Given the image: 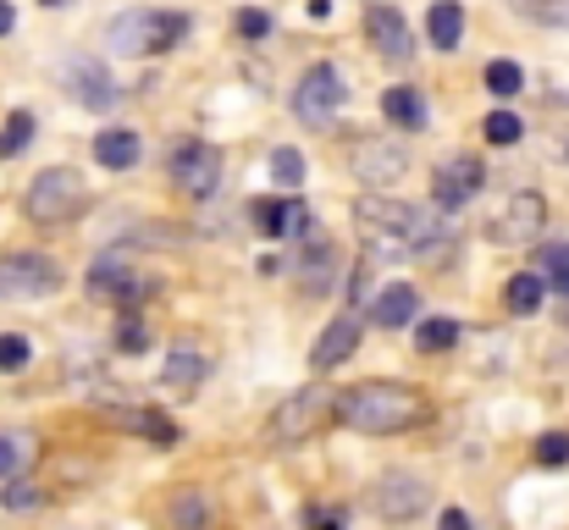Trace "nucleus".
I'll return each mask as SVG.
<instances>
[{
  "label": "nucleus",
  "instance_id": "obj_1",
  "mask_svg": "<svg viewBox=\"0 0 569 530\" xmlns=\"http://www.w3.org/2000/svg\"><path fill=\"white\" fill-rule=\"evenodd\" d=\"M426 398L409 387V381H360L349 392L332 398V420L360 431V437H398V431H415L426 426Z\"/></svg>",
  "mask_w": 569,
  "mask_h": 530
},
{
  "label": "nucleus",
  "instance_id": "obj_2",
  "mask_svg": "<svg viewBox=\"0 0 569 530\" xmlns=\"http://www.w3.org/2000/svg\"><path fill=\"white\" fill-rule=\"evenodd\" d=\"M332 398H338V392L321 387V381L288 392V398L277 403L271 426H266V442H271V448H299V442H310V437L332 420Z\"/></svg>",
  "mask_w": 569,
  "mask_h": 530
},
{
  "label": "nucleus",
  "instance_id": "obj_3",
  "mask_svg": "<svg viewBox=\"0 0 569 530\" xmlns=\"http://www.w3.org/2000/svg\"><path fill=\"white\" fill-rule=\"evenodd\" d=\"M415 216H420V204H403V199H381V193H360L355 199V221H360V238H366L371 260L409 249Z\"/></svg>",
  "mask_w": 569,
  "mask_h": 530
},
{
  "label": "nucleus",
  "instance_id": "obj_4",
  "mask_svg": "<svg viewBox=\"0 0 569 530\" xmlns=\"http://www.w3.org/2000/svg\"><path fill=\"white\" fill-rule=\"evenodd\" d=\"M183 33H189V17H183V11H122V17H111V28H106V39H111L117 56L172 50Z\"/></svg>",
  "mask_w": 569,
  "mask_h": 530
},
{
  "label": "nucleus",
  "instance_id": "obj_5",
  "mask_svg": "<svg viewBox=\"0 0 569 530\" xmlns=\"http://www.w3.org/2000/svg\"><path fill=\"white\" fill-rule=\"evenodd\" d=\"M343 100H349V89H343V72H338V61H310L305 72H299V83H293V111L305 117V122H332L338 111H343Z\"/></svg>",
  "mask_w": 569,
  "mask_h": 530
},
{
  "label": "nucleus",
  "instance_id": "obj_6",
  "mask_svg": "<svg viewBox=\"0 0 569 530\" xmlns=\"http://www.w3.org/2000/svg\"><path fill=\"white\" fill-rule=\"evenodd\" d=\"M431 503V487L415 476V470H381L377 487H371V514L387 520V526H409L420 520Z\"/></svg>",
  "mask_w": 569,
  "mask_h": 530
},
{
  "label": "nucleus",
  "instance_id": "obj_7",
  "mask_svg": "<svg viewBox=\"0 0 569 530\" xmlns=\"http://www.w3.org/2000/svg\"><path fill=\"white\" fill-rule=\"evenodd\" d=\"M78 204H83V182H78V172H67V167H50V172H39L28 182V221H39V227L72 221Z\"/></svg>",
  "mask_w": 569,
  "mask_h": 530
},
{
  "label": "nucleus",
  "instance_id": "obj_8",
  "mask_svg": "<svg viewBox=\"0 0 569 530\" xmlns=\"http://www.w3.org/2000/svg\"><path fill=\"white\" fill-rule=\"evenodd\" d=\"M61 282H67L61 266L50 254H39V249L0 260V299H50Z\"/></svg>",
  "mask_w": 569,
  "mask_h": 530
},
{
  "label": "nucleus",
  "instance_id": "obj_9",
  "mask_svg": "<svg viewBox=\"0 0 569 530\" xmlns=\"http://www.w3.org/2000/svg\"><path fill=\"white\" fill-rule=\"evenodd\" d=\"M172 182H178V193H189V199H210V193L221 188V150L204 144V139L178 144V150H172Z\"/></svg>",
  "mask_w": 569,
  "mask_h": 530
},
{
  "label": "nucleus",
  "instance_id": "obj_10",
  "mask_svg": "<svg viewBox=\"0 0 569 530\" xmlns=\"http://www.w3.org/2000/svg\"><path fill=\"white\" fill-rule=\"evenodd\" d=\"M481 188H487V167H481L476 156H453V161H442L437 177H431V199H437V210H465Z\"/></svg>",
  "mask_w": 569,
  "mask_h": 530
},
{
  "label": "nucleus",
  "instance_id": "obj_11",
  "mask_svg": "<svg viewBox=\"0 0 569 530\" xmlns=\"http://www.w3.org/2000/svg\"><path fill=\"white\" fill-rule=\"evenodd\" d=\"M67 89H72V100L83 106V111H111L117 106V78L106 72V61H94V56H72L67 61Z\"/></svg>",
  "mask_w": 569,
  "mask_h": 530
},
{
  "label": "nucleus",
  "instance_id": "obj_12",
  "mask_svg": "<svg viewBox=\"0 0 569 530\" xmlns=\"http://www.w3.org/2000/svg\"><path fill=\"white\" fill-rule=\"evenodd\" d=\"M360 332H366V327H360V316H355V310H343V316L316 338V349H310V370H316V376H327V370H338L343 359H355Z\"/></svg>",
  "mask_w": 569,
  "mask_h": 530
},
{
  "label": "nucleus",
  "instance_id": "obj_13",
  "mask_svg": "<svg viewBox=\"0 0 569 530\" xmlns=\"http://www.w3.org/2000/svg\"><path fill=\"white\" fill-rule=\"evenodd\" d=\"M366 33H371V44H377L381 56L398 61V67L415 56V33H409V22L398 17V6H381L377 0V6L366 11Z\"/></svg>",
  "mask_w": 569,
  "mask_h": 530
},
{
  "label": "nucleus",
  "instance_id": "obj_14",
  "mask_svg": "<svg viewBox=\"0 0 569 530\" xmlns=\"http://www.w3.org/2000/svg\"><path fill=\"white\" fill-rule=\"evenodd\" d=\"M542 221H548V199L542 193H515L509 210H503V221L492 227V238L498 243H531L542 232Z\"/></svg>",
  "mask_w": 569,
  "mask_h": 530
},
{
  "label": "nucleus",
  "instance_id": "obj_15",
  "mask_svg": "<svg viewBox=\"0 0 569 530\" xmlns=\"http://www.w3.org/2000/svg\"><path fill=\"white\" fill-rule=\"evenodd\" d=\"M338 243H327V238H310L305 243V254L293 260V277H299V288L305 293H332L338 288Z\"/></svg>",
  "mask_w": 569,
  "mask_h": 530
},
{
  "label": "nucleus",
  "instance_id": "obj_16",
  "mask_svg": "<svg viewBox=\"0 0 569 530\" xmlns=\"http://www.w3.org/2000/svg\"><path fill=\"white\" fill-rule=\"evenodd\" d=\"M349 161H355V177L371 182V188H381V182H392V177L409 172V156H403L398 144H381V139H360Z\"/></svg>",
  "mask_w": 569,
  "mask_h": 530
},
{
  "label": "nucleus",
  "instance_id": "obj_17",
  "mask_svg": "<svg viewBox=\"0 0 569 530\" xmlns=\"http://www.w3.org/2000/svg\"><path fill=\"white\" fill-rule=\"evenodd\" d=\"M415 310H420V293H415L409 282H387L377 299H371V321L387 327V332L409 327V321H415Z\"/></svg>",
  "mask_w": 569,
  "mask_h": 530
},
{
  "label": "nucleus",
  "instance_id": "obj_18",
  "mask_svg": "<svg viewBox=\"0 0 569 530\" xmlns=\"http://www.w3.org/2000/svg\"><path fill=\"white\" fill-rule=\"evenodd\" d=\"M139 156H144V144H139L133 128H106V133H94V161H100L106 172H128V167H139Z\"/></svg>",
  "mask_w": 569,
  "mask_h": 530
},
{
  "label": "nucleus",
  "instance_id": "obj_19",
  "mask_svg": "<svg viewBox=\"0 0 569 530\" xmlns=\"http://www.w3.org/2000/svg\"><path fill=\"white\" fill-rule=\"evenodd\" d=\"M204 349L193 343V338H183V343H172V349L161 353V381L167 387H199L204 381Z\"/></svg>",
  "mask_w": 569,
  "mask_h": 530
},
{
  "label": "nucleus",
  "instance_id": "obj_20",
  "mask_svg": "<svg viewBox=\"0 0 569 530\" xmlns=\"http://www.w3.org/2000/svg\"><path fill=\"white\" fill-rule=\"evenodd\" d=\"M426 39L437 50H459V39H465V6L459 0H437L426 11Z\"/></svg>",
  "mask_w": 569,
  "mask_h": 530
},
{
  "label": "nucleus",
  "instance_id": "obj_21",
  "mask_svg": "<svg viewBox=\"0 0 569 530\" xmlns=\"http://www.w3.org/2000/svg\"><path fill=\"white\" fill-rule=\"evenodd\" d=\"M39 459V442L28 431H0V481L28 476V464Z\"/></svg>",
  "mask_w": 569,
  "mask_h": 530
},
{
  "label": "nucleus",
  "instance_id": "obj_22",
  "mask_svg": "<svg viewBox=\"0 0 569 530\" xmlns=\"http://www.w3.org/2000/svg\"><path fill=\"white\" fill-rule=\"evenodd\" d=\"M381 117H392L398 128H426V100H420V89H387L381 94Z\"/></svg>",
  "mask_w": 569,
  "mask_h": 530
},
{
  "label": "nucleus",
  "instance_id": "obj_23",
  "mask_svg": "<svg viewBox=\"0 0 569 530\" xmlns=\"http://www.w3.org/2000/svg\"><path fill=\"white\" fill-rule=\"evenodd\" d=\"M542 299H548V288H542V277H537V271H515V277H509V288H503V304H509L515 316H537V310H542Z\"/></svg>",
  "mask_w": 569,
  "mask_h": 530
},
{
  "label": "nucleus",
  "instance_id": "obj_24",
  "mask_svg": "<svg viewBox=\"0 0 569 530\" xmlns=\"http://www.w3.org/2000/svg\"><path fill=\"white\" fill-rule=\"evenodd\" d=\"M210 514H216V509H210V498H204L199 487H189V492L172 498V530H204Z\"/></svg>",
  "mask_w": 569,
  "mask_h": 530
},
{
  "label": "nucleus",
  "instance_id": "obj_25",
  "mask_svg": "<svg viewBox=\"0 0 569 530\" xmlns=\"http://www.w3.org/2000/svg\"><path fill=\"white\" fill-rule=\"evenodd\" d=\"M249 221L260 238H282L288 227V199H249Z\"/></svg>",
  "mask_w": 569,
  "mask_h": 530
},
{
  "label": "nucleus",
  "instance_id": "obj_26",
  "mask_svg": "<svg viewBox=\"0 0 569 530\" xmlns=\"http://www.w3.org/2000/svg\"><path fill=\"white\" fill-rule=\"evenodd\" d=\"M459 338H465L459 321H420V332H415L420 353H448V349H459Z\"/></svg>",
  "mask_w": 569,
  "mask_h": 530
},
{
  "label": "nucleus",
  "instance_id": "obj_27",
  "mask_svg": "<svg viewBox=\"0 0 569 530\" xmlns=\"http://www.w3.org/2000/svg\"><path fill=\"white\" fill-rule=\"evenodd\" d=\"M526 89V72H520V61H487V94H498V100H515Z\"/></svg>",
  "mask_w": 569,
  "mask_h": 530
},
{
  "label": "nucleus",
  "instance_id": "obj_28",
  "mask_svg": "<svg viewBox=\"0 0 569 530\" xmlns=\"http://www.w3.org/2000/svg\"><path fill=\"white\" fill-rule=\"evenodd\" d=\"M111 343H117V353H150V332H144L139 310H122V316H117V332H111Z\"/></svg>",
  "mask_w": 569,
  "mask_h": 530
},
{
  "label": "nucleus",
  "instance_id": "obj_29",
  "mask_svg": "<svg viewBox=\"0 0 569 530\" xmlns=\"http://www.w3.org/2000/svg\"><path fill=\"white\" fill-rule=\"evenodd\" d=\"M537 277H542V288H559V293H569V243H553V249H542L537 254Z\"/></svg>",
  "mask_w": 569,
  "mask_h": 530
},
{
  "label": "nucleus",
  "instance_id": "obj_30",
  "mask_svg": "<svg viewBox=\"0 0 569 530\" xmlns=\"http://www.w3.org/2000/svg\"><path fill=\"white\" fill-rule=\"evenodd\" d=\"M139 437H150L156 448H178V442H183V426H178L172 414H161V409H144V426H139Z\"/></svg>",
  "mask_w": 569,
  "mask_h": 530
},
{
  "label": "nucleus",
  "instance_id": "obj_31",
  "mask_svg": "<svg viewBox=\"0 0 569 530\" xmlns=\"http://www.w3.org/2000/svg\"><path fill=\"white\" fill-rule=\"evenodd\" d=\"M481 133H487V144H520V139H526V122H520L515 111H492V117L481 122Z\"/></svg>",
  "mask_w": 569,
  "mask_h": 530
},
{
  "label": "nucleus",
  "instance_id": "obj_32",
  "mask_svg": "<svg viewBox=\"0 0 569 530\" xmlns=\"http://www.w3.org/2000/svg\"><path fill=\"white\" fill-rule=\"evenodd\" d=\"M271 182H277V188H299V182H305V156L288 150V144L271 150Z\"/></svg>",
  "mask_w": 569,
  "mask_h": 530
},
{
  "label": "nucleus",
  "instance_id": "obj_33",
  "mask_svg": "<svg viewBox=\"0 0 569 530\" xmlns=\"http://www.w3.org/2000/svg\"><path fill=\"white\" fill-rule=\"evenodd\" d=\"M28 359H33V343H28L22 332H0V376L28 370Z\"/></svg>",
  "mask_w": 569,
  "mask_h": 530
},
{
  "label": "nucleus",
  "instance_id": "obj_34",
  "mask_svg": "<svg viewBox=\"0 0 569 530\" xmlns=\"http://www.w3.org/2000/svg\"><path fill=\"white\" fill-rule=\"evenodd\" d=\"M0 503H6L11 514H33V509L44 503V492H39V487H33L28 476H17V481H11V487L0 492Z\"/></svg>",
  "mask_w": 569,
  "mask_h": 530
},
{
  "label": "nucleus",
  "instance_id": "obj_35",
  "mask_svg": "<svg viewBox=\"0 0 569 530\" xmlns=\"http://www.w3.org/2000/svg\"><path fill=\"white\" fill-rule=\"evenodd\" d=\"M22 144H33V117H28V111H17V117L0 128V161H11Z\"/></svg>",
  "mask_w": 569,
  "mask_h": 530
},
{
  "label": "nucleus",
  "instance_id": "obj_36",
  "mask_svg": "<svg viewBox=\"0 0 569 530\" xmlns=\"http://www.w3.org/2000/svg\"><path fill=\"white\" fill-rule=\"evenodd\" d=\"M537 464H542V470H559V464H569V437H565V431H548V437L537 442Z\"/></svg>",
  "mask_w": 569,
  "mask_h": 530
},
{
  "label": "nucleus",
  "instance_id": "obj_37",
  "mask_svg": "<svg viewBox=\"0 0 569 530\" xmlns=\"http://www.w3.org/2000/svg\"><path fill=\"white\" fill-rule=\"evenodd\" d=\"M305 530H349V520L332 503H305Z\"/></svg>",
  "mask_w": 569,
  "mask_h": 530
},
{
  "label": "nucleus",
  "instance_id": "obj_38",
  "mask_svg": "<svg viewBox=\"0 0 569 530\" xmlns=\"http://www.w3.org/2000/svg\"><path fill=\"white\" fill-rule=\"evenodd\" d=\"M238 33L243 39H266L271 33V17L266 11H238Z\"/></svg>",
  "mask_w": 569,
  "mask_h": 530
},
{
  "label": "nucleus",
  "instance_id": "obj_39",
  "mask_svg": "<svg viewBox=\"0 0 569 530\" xmlns=\"http://www.w3.org/2000/svg\"><path fill=\"white\" fill-rule=\"evenodd\" d=\"M282 238H310V210H305L299 199H288V227H282Z\"/></svg>",
  "mask_w": 569,
  "mask_h": 530
},
{
  "label": "nucleus",
  "instance_id": "obj_40",
  "mask_svg": "<svg viewBox=\"0 0 569 530\" xmlns=\"http://www.w3.org/2000/svg\"><path fill=\"white\" fill-rule=\"evenodd\" d=\"M437 530H476V520H470L465 509H442V520H437Z\"/></svg>",
  "mask_w": 569,
  "mask_h": 530
},
{
  "label": "nucleus",
  "instance_id": "obj_41",
  "mask_svg": "<svg viewBox=\"0 0 569 530\" xmlns=\"http://www.w3.org/2000/svg\"><path fill=\"white\" fill-rule=\"evenodd\" d=\"M17 28V11H11V0H0V39Z\"/></svg>",
  "mask_w": 569,
  "mask_h": 530
},
{
  "label": "nucleus",
  "instance_id": "obj_42",
  "mask_svg": "<svg viewBox=\"0 0 569 530\" xmlns=\"http://www.w3.org/2000/svg\"><path fill=\"white\" fill-rule=\"evenodd\" d=\"M39 6H50V11H61V6H67V0H39Z\"/></svg>",
  "mask_w": 569,
  "mask_h": 530
},
{
  "label": "nucleus",
  "instance_id": "obj_43",
  "mask_svg": "<svg viewBox=\"0 0 569 530\" xmlns=\"http://www.w3.org/2000/svg\"><path fill=\"white\" fill-rule=\"evenodd\" d=\"M565 161H569V144H565Z\"/></svg>",
  "mask_w": 569,
  "mask_h": 530
}]
</instances>
